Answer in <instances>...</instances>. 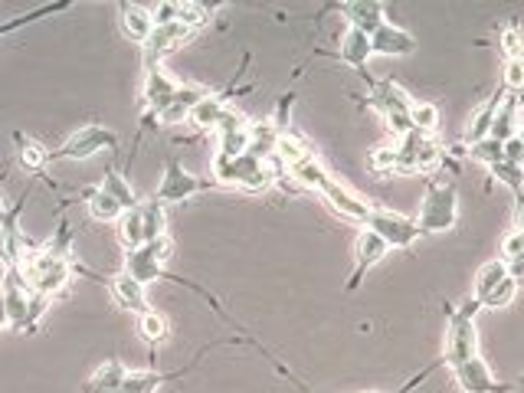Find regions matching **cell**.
<instances>
[{
  "label": "cell",
  "mask_w": 524,
  "mask_h": 393,
  "mask_svg": "<svg viewBox=\"0 0 524 393\" xmlns=\"http://www.w3.org/2000/svg\"><path fill=\"white\" fill-rule=\"evenodd\" d=\"M459 220V190L446 177H430L426 181V194L420 213H416V226H420L423 236L430 233H446L452 230Z\"/></svg>",
  "instance_id": "obj_1"
},
{
  "label": "cell",
  "mask_w": 524,
  "mask_h": 393,
  "mask_svg": "<svg viewBox=\"0 0 524 393\" xmlns=\"http://www.w3.org/2000/svg\"><path fill=\"white\" fill-rule=\"evenodd\" d=\"M213 184L246 190V194H262V190L272 187V174L266 168V161L253 158V154L230 158V154L217 151L213 154Z\"/></svg>",
  "instance_id": "obj_2"
},
{
  "label": "cell",
  "mask_w": 524,
  "mask_h": 393,
  "mask_svg": "<svg viewBox=\"0 0 524 393\" xmlns=\"http://www.w3.org/2000/svg\"><path fill=\"white\" fill-rule=\"evenodd\" d=\"M482 312L479 299H466L456 308H449V321H446V354L443 361L446 367H456L469 357L479 354V331H475V315Z\"/></svg>",
  "instance_id": "obj_3"
},
{
  "label": "cell",
  "mask_w": 524,
  "mask_h": 393,
  "mask_svg": "<svg viewBox=\"0 0 524 393\" xmlns=\"http://www.w3.org/2000/svg\"><path fill=\"white\" fill-rule=\"evenodd\" d=\"M367 109H374L384 115V122L387 128L393 131L397 138H407L410 131H413V122H410V95L403 92L397 82L393 79H380L371 86V95L364 99Z\"/></svg>",
  "instance_id": "obj_4"
},
{
  "label": "cell",
  "mask_w": 524,
  "mask_h": 393,
  "mask_svg": "<svg viewBox=\"0 0 524 393\" xmlns=\"http://www.w3.org/2000/svg\"><path fill=\"white\" fill-rule=\"evenodd\" d=\"M99 151H118V135L105 125H82L56 151H50V161H86Z\"/></svg>",
  "instance_id": "obj_5"
},
{
  "label": "cell",
  "mask_w": 524,
  "mask_h": 393,
  "mask_svg": "<svg viewBox=\"0 0 524 393\" xmlns=\"http://www.w3.org/2000/svg\"><path fill=\"white\" fill-rule=\"evenodd\" d=\"M210 187H217L213 184V177H197V174H190L184 171V164L181 161H168V168H164V177H161V184L158 190H154V197L151 200H158V204H181V200H190V197H197L200 190H210Z\"/></svg>",
  "instance_id": "obj_6"
},
{
  "label": "cell",
  "mask_w": 524,
  "mask_h": 393,
  "mask_svg": "<svg viewBox=\"0 0 524 393\" xmlns=\"http://www.w3.org/2000/svg\"><path fill=\"white\" fill-rule=\"evenodd\" d=\"M364 230H374L390 249H410L413 243L423 240L416 220L403 217V213H393V210H377V207L371 210V217H367Z\"/></svg>",
  "instance_id": "obj_7"
},
{
  "label": "cell",
  "mask_w": 524,
  "mask_h": 393,
  "mask_svg": "<svg viewBox=\"0 0 524 393\" xmlns=\"http://www.w3.org/2000/svg\"><path fill=\"white\" fill-rule=\"evenodd\" d=\"M177 89H181V86H177V82L164 73V69H151V73H145V89H141V102H145V122H141V135H145V131L161 118V112L174 102Z\"/></svg>",
  "instance_id": "obj_8"
},
{
  "label": "cell",
  "mask_w": 524,
  "mask_h": 393,
  "mask_svg": "<svg viewBox=\"0 0 524 393\" xmlns=\"http://www.w3.org/2000/svg\"><path fill=\"white\" fill-rule=\"evenodd\" d=\"M452 377H456V384L462 393H508V390H515V384H502L495 374H492V367L485 364V357H469V361H462L456 367H449Z\"/></svg>",
  "instance_id": "obj_9"
},
{
  "label": "cell",
  "mask_w": 524,
  "mask_h": 393,
  "mask_svg": "<svg viewBox=\"0 0 524 393\" xmlns=\"http://www.w3.org/2000/svg\"><path fill=\"white\" fill-rule=\"evenodd\" d=\"M0 292H4V305H7V328L27 331V312H30V295H33L27 279H23L17 269H4Z\"/></svg>",
  "instance_id": "obj_10"
},
{
  "label": "cell",
  "mask_w": 524,
  "mask_h": 393,
  "mask_svg": "<svg viewBox=\"0 0 524 393\" xmlns=\"http://www.w3.org/2000/svg\"><path fill=\"white\" fill-rule=\"evenodd\" d=\"M194 37V30H187L184 23H168V27H154L151 40L141 46L145 50V73L151 69H161L164 56H171L174 50H181V46Z\"/></svg>",
  "instance_id": "obj_11"
},
{
  "label": "cell",
  "mask_w": 524,
  "mask_h": 393,
  "mask_svg": "<svg viewBox=\"0 0 524 393\" xmlns=\"http://www.w3.org/2000/svg\"><path fill=\"white\" fill-rule=\"evenodd\" d=\"M387 253H390V246H387L384 240H380V236H377L374 230H361V233H357V243H354V272H351V279H348V285H344V289H348V292L361 289L364 276H367V272H371Z\"/></svg>",
  "instance_id": "obj_12"
},
{
  "label": "cell",
  "mask_w": 524,
  "mask_h": 393,
  "mask_svg": "<svg viewBox=\"0 0 524 393\" xmlns=\"http://www.w3.org/2000/svg\"><path fill=\"white\" fill-rule=\"evenodd\" d=\"M400 154L407 158L416 171H436L443 164V148L433 135H420V131H410L407 138H400Z\"/></svg>",
  "instance_id": "obj_13"
},
{
  "label": "cell",
  "mask_w": 524,
  "mask_h": 393,
  "mask_svg": "<svg viewBox=\"0 0 524 393\" xmlns=\"http://www.w3.org/2000/svg\"><path fill=\"white\" fill-rule=\"evenodd\" d=\"M321 197H325V204L335 210L338 217L354 220V223H367V217H371V210H374L364 197H357L354 190H348L338 181H331L325 190H321Z\"/></svg>",
  "instance_id": "obj_14"
},
{
  "label": "cell",
  "mask_w": 524,
  "mask_h": 393,
  "mask_svg": "<svg viewBox=\"0 0 524 393\" xmlns=\"http://www.w3.org/2000/svg\"><path fill=\"white\" fill-rule=\"evenodd\" d=\"M328 10H341L348 27L367 33V37L384 23V4L380 0H341V4H331Z\"/></svg>",
  "instance_id": "obj_15"
},
{
  "label": "cell",
  "mask_w": 524,
  "mask_h": 393,
  "mask_svg": "<svg viewBox=\"0 0 524 393\" xmlns=\"http://www.w3.org/2000/svg\"><path fill=\"white\" fill-rule=\"evenodd\" d=\"M371 53L377 56H410L416 53V40L413 33H407L403 27H397V23H380V27L371 33Z\"/></svg>",
  "instance_id": "obj_16"
},
{
  "label": "cell",
  "mask_w": 524,
  "mask_h": 393,
  "mask_svg": "<svg viewBox=\"0 0 524 393\" xmlns=\"http://www.w3.org/2000/svg\"><path fill=\"white\" fill-rule=\"evenodd\" d=\"M505 89H495L488 99L479 105V109L472 112V118H469V125H466V145L472 148V145H479V141H485V138H492V128H495V115H498V109H502V102H505Z\"/></svg>",
  "instance_id": "obj_17"
},
{
  "label": "cell",
  "mask_w": 524,
  "mask_h": 393,
  "mask_svg": "<svg viewBox=\"0 0 524 393\" xmlns=\"http://www.w3.org/2000/svg\"><path fill=\"white\" fill-rule=\"evenodd\" d=\"M109 292H112V299L125 308V312H148V285H141L138 279H131L128 272H115V276L109 279Z\"/></svg>",
  "instance_id": "obj_18"
},
{
  "label": "cell",
  "mask_w": 524,
  "mask_h": 393,
  "mask_svg": "<svg viewBox=\"0 0 524 393\" xmlns=\"http://www.w3.org/2000/svg\"><path fill=\"white\" fill-rule=\"evenodd\" d=\"M125 272L131 279H138L141 285H151V282H161V279H174V282H184V279H177V276H171L168 269L161 266L158 259H154L145 246L141 249H128L125 253Z\"/></svg>",
  "instance_id": "obj_19"
},
{
  "label": "cell",
  "mask_w": 524,
  "mask_h": 393,
  "mask_svg": "<svg viewBox=\"0 0 524 393\" xmlns=\"http://www.w3.org/2000/svg\"><path fill=\"white\" fill-rule=\"evenodd\" d=\"M118 20H122V33L138 46H145L154 33V17H151V7H141V4H118Z\"/></svg>",
  "instance_id": "obj_20"
},
{
  "label": "cell",
  "mask_w": 524,
  "mask_h": 393,
  "mask_svg": "<svg viewBox=\"0 0 524 393\" xmlns=\"http://www.w3.org/2000/svg\"><path fill=\"white\" fill-rule=\"evenodd\" d=\"M344 66H351L354 73H361V76H367V59H371L374 53H371V37L367 33H361V30H354V27H348L341 33V46H338V53H335Z\"/></svg>",
  "instance_id": "obj_21"
},
{
  "label": "cell",
  "mask_w": 524,
  "mask_h": 393,
  "mask_svg": "<svg viewBox=\"0 0 524 393\" xmlns=\"http://www.w3.org/2000/svg\"><path fill=\"white\" fill-rule=\"evenodd\" d=\"M210 89L204 86H181L174 95V102L168 105V109L161 112L158 125H181V122H190V115H194V109L200 105V99H204Z\"/></svg>",
  "instance_id": "obj_22"
},
{
  "label": "cell",
  "mask_w": 524,
  "mask_h": 393,
  "mask_svg": "<svg viewBox=\"0 0 524 393\" xmlns=\"http://www.w3.org/2000/svg\"><path fill=\"white\" fill-rule=\"evenodd\" d=\"M128 367L118 361V357H109L99 371H95L86 384H82V393H122L125 380H128Z\"/></svg>",
  "instance_id": "obj_23"
},
{
  "label": "cell",
  "mask_w": 524,
  "mask_h": 393,
  "mask_svg": "<svg viewBox=\"0 0 524 393\" xmlns=\"http://www.w3.org/2000/svg\"><path fill=\"white\" fill-rule=\"evenodd\" d=\"M279 138H282V128L272 122V115L262 118V122H253V125H249V151L246 154H253V158L266 161V158L276 154Z\"/></svg>",
  "instance_id": "obj_24"
},
{
  "label": "cell",
  "mask_w": 524,
  "mask_h": 393,
  "mask_svg": "<svg viewBox=\"0 0 524 393\" xmlns=\"http://www.w3.org/2000/svg\"><path fill=\"white\" fill-rule=\"evenodd\" d=\"M236 79L230 82V89H220V92H207L204 99H200V105L194 109V115H190V125H194L197 131H213V125H217V118L226 112V95L233 92Z\"/></svg>",
  "instance_id": "obj_25"
},
{
  "label": "cell",
  "mask_w": 524,
  "mask_h": 393,
  "mask_svg": "<svg viewBox=\"0 0 524 393\" xmlns=\"http://www.w3.org/2000/svg\"><path fill=\"white\" fill-rule=\"evenodd\" d=\"M289 177L299 187H305V190H315V194H321V190H325L331 181H335V177H331L328 171H325V164H321L315 154L308 161H302V164H295V168L289 171Z\"/></svg>",
  "instance_id": "obj_26"
},
{
  "label": "cell",
  "mask_w": 524,
  "mask_h": 393,
  "mask_svg": "<svg viewBox=\"0 0 524 393\" xmlns=\"http://www.w3.org/2000/svg\"><path fill=\"white\" fill-rule=\"evenodd\" d=\"M86 213L95 223H118L125 217V207L118 204L115 197L105 194L102 187H95V190H89V197H86Z\"/></svg>",
  "instance_id": "obj_27"
},
{
  "label": "cell",
  "mask_w": 524,
  "mask_h": 393,
  "mask_svg": "<svg viewBox=\"0 0 524 393\" xmlns=\"http://www.w3.org/2000/svg\"><path fill=\"white\" fill-rule=\"evenodd\" d=\"M371 168L377 174H420L413 164L403 158L397 145H380L371 151Z\"/></svg>",
  "instance_id": "obj_28"
},
{
  "label": "cell",
  "mask_w": 524,
  "mask_h": 393,
  "mask_svg": "<svg viewBox=\"0 0 524 393\" xmlns=\"http://www.w3.org/2000/svg\"><path fill=\"white\" fill-rule=\"evenodd\" d=\"M138 338L151 344V348H158L171 338V328H168V318H164L158 308H148V312L138 315Z\"/></svg>",
  "instance_id": "obj_29"
},
{
  "label": "cell",
  "mask_w": 524,
  "mask_h": 393,
  "mask_svg": "<svg viewBox=\"0 0 524 393\" xmlns=\"http://www.w3.org/2000/svg\"><path fill=\"white\" fill-rule=\"evenodd\" d=\"M141 226H145V243L168 236V210H164V204L145 200V204H141Z\"/></svg>",
  "instance_id": "obj_30"
},
{
  "label": "cell",
  "mask_w": 524,
  "mask_h": 393,
  "mask_svg": "<svg viewBox=\"0 0 524 393\" xmlns=\"http://www.w3.org/2000/svg\"><path fill=\"white\" fill-rule=\"evenodd\" d=\"M181 374H187V367H184V371H174V374H161V371H131L128 380H125V387H122V393H158L164 380L181 377Z\"/></svg>",
  "instance_id": "obj_31"
},
{
  "label": "cell",
  "mask_w": 524,
  "mask_h": 393,
  "mask_svg": "<svg viewBox=\"0 0 524 393\" xmlns=\"http://www.w3.org/2000/svg\"><path fill=\"white\" fill-rule=\"evenodd\" d=\"M17 138V148H20V164H23V171H30V174H43L46 171V164H50V151H46L40 141H33V138H23V135H14Z\"/></svg>",
  "instance_id": "obj_32"
},
{
  "label": "cell",
  "mask_w": 524,
  "mask_h": 393,
  "mask_svg": "<svg viewBox=\"0 0 524 393\" xmlns=\"http://www.w3.org/2000/svg\"><path fill=\"white\" fill-rule=\"evenodd\" d=\"M518 125H521V118H518V102H515V95H505L502 109H498V115H495L492 138H495V141L515 138V135H518Z\"/></svg>",
  "instance_id": "obj_33"
},
{
  "label": "cell",
  "mask_w": 524,
  "mask_h": 393,
  "mask_svg": "<svg viewBox=\"0 0 524 393\" xmlns=\"http://www.w3.org/2000/svg\"><path fill=\"white\" fill-rule=\"evenodd\" d=\"M102 190H105V194H109V197H115L118 204L125 207V213H128V210H135V207L141 204V200L135 197V187H131V184L125 181V177H122V171H115V168L105 171Z\"/></svg>",
  "instance_id": "obj_34"
},
{
  "label": "cell",
  "mask_w": 524,
  "mask_h": 393,
  "mask_svg": "<svg viewBox=\"0 0 524 393\" xmlns=\"http://www.w3.org/2000/svg\"><path fill=\"white\" fill-rule=\"evenodd\" d=\"M508 279V262L505 259H492V262H485V266L479 269V276H475V292H472V299H485L488 292L495 289L498 282Z\"/></svg>",
  "instance_id": "obj_35"
},
{
  "label": "cell",
  "mask_w": 524,
  "mask_h": 393,
  "mask_svg": "<svg viewBox=\"0 0 524 393\" xmlns=\"http://www.w3.org/2000/svg\"><path fill=\"white\" fill-rule=\"evenodd\" d=\"M118 240H122L125 253L128 249H141L145 246V226H141V204L135 210H128L122 220H118Z\"/></svg>",
  "instance_id": "obj_36"
},
{
  "label": "cell",
  "mask_w": 524,
  "mask_h": 393,
  "mask_svg": "<svg viewBox=\"0 0 524 393\" xmlns=\"http://www.w3.org/2000/svg\"><path fill=\"white\" fill-rule=\"evenodd\" d=\"M276 158L285 164V168H295V164H302V161H308L312 158V151H308V145L302 138H295L292 131H285V135L279 138V148H276Z\"/></svg>",
  "instance_id": "obj_37"
},
{
  "label": "cell",
  "mask_w": 524,
  "mask_h": 393,
  "mask_svg": "<svg viewBox=\"0 0 524 393\" xmlns=\"http://www.w3.org/2000/svg\"><path fill=\"white\" fill-rule=\"evenodd\" d=\"M410 122H413V131H420V135H433V131L439 128V109L433 102H413Z\"/></svg>",
  "instance_id": "obj_38"
},
{
  "label": "cell",
  "mask_w": 524,
  "mask_h": 393,
  "mask_svg": "<svg viewBox=\"0 0 524 393\" xmlns=\"http://www.w3.org/2000/svg\"><path fill=\"white\" fill-rule=\"evenodd\" d=\"M488 171H492L495 181H498V184H505L515 197L524 194V168H515V164H508V161H495Z\"/></svg>",
  "instance_id": "obj_39"
},
{
  "label": "cell",
  "mask_w": 524,
  "mask_h": 393,
  "mask_svg": "<svg viewBox=\"0 0 524 393\" xmlns=\"http://www.w3.org/2000/svg\"><path fill=\"white\" fill-rule=\"evenodd\" d=\"M210 17H213V7H207V4H194V0H184L181 4V20L177 23H184L187 30H200V27H207L210 23Z\"/></svg>",
  "instance_id": "obj_40"
},
{
  "label": "cell",
  "mask_w": 524,
  "mask_h": 393,
  "mask_svg": "<svg viewBox=\"0 0 524 393\" xmlns=\"http://www.w3.org/2000/svg\"><path fill=\"white\" fill-rule=\"evenodd\" d=\"M518 285H521V282H515L511 276L502 279V282H498L495 289L482 299V308H505V305H511V302H515V295H518Z\"/></svg>",
  "instance_id": "obj_41"
},
{
  "label": "cell",
  "mask_w": 524,
  "mask_h": 393,
  "mask_svg": "<svg viewBox=\"0 0 524 393\" xmlns=\"http://www.w3.org/2000/svg\"><path fill=\"white\" fill-rule=\"evenodd\" d=\"M469 158L479 161V164H485V168H492L495 161H505V148H502V141L485 138V141H479V145L469 148Z\"/></svg>",
  "instance_id": "obj_42"
},
{
  "label": "cell",
  "mask_w": 524,
  "mask_h": 393,
  "mask_svg": "<svg viewBox=\"0 0 524 393\" xmlns=\"http://www.w3.org/2000/svg\"><path fill=\"white\" fill-rule=\"evenodd\" d=\"M498 50L505 53V59H524V33L515 23L498 33Z\"/></svg>",
  "instance_id": "obj_43"
},
{
  "label": "cell",
  "mask_w": 524,
  "mask_h": 393,
  "mask_svg": "<svg viewBox=\"0 0 524 393\" xmlns=\"http://www.w3.org/2000/svg\"><path fill=\"white\" fill-rule=\"evenodd\" d=\"M502 89H505L508 95H521V92H524V59H505Z\"/></svg>",
  "instance_id": "obj_44"
},
{
  "label": "cell",
  "mask_w": 524,
  "mask_h": 393,
  "mask_svg": "<svg viewBox=\"0 0 524 393\" xmlns=\"http://www.w3.org/2000/svg\"><path fill=\"white\" fill-rule=\"evenodd\" d=\"M151 17H154V27H168V23L181 20V0H158L151 7Z\"/></svg>",
  "instance_id": "obj_45"
},
{
  "label": "cell",
  "mask_w": 524,
  "mask_h": 393,
  "mask_svg": "<svg viewBox=\"0 0 524 393\" xmlns=\"http://www.w3.org/2000/svg\"><path fill=\"white\" fill-rule=\"evenodd\" d=\"M253 122H249V118L243 115V112H236V109H230V105H226V112L217 118V125H213V131H217V135H230V131H243V128H249Z\"/></svg>",
  "instance_id": "obj_46"
},
{
  "label": "cell",
  "mask_w": 524,
  "mask_h": 393,
  "mask_svg": "<svg viewBox=\"0 0 524 393\" xmlns=\"http://www.w3.org/2000/svg\"><path fill=\"white\" fill-rule=\"evenodd\" d=\"M53 305V299H46V295H40V292H33L30 295V312H27V335H33V331L40 328V321H43V315H46V308Z\"/></svg>",
  "instance_id": "obj_47"
},
{
  "label": "cell",
  "mask_w": 524,
  "mask_h": 393,
  "mask_svg": "<svg viewBox=\"0 0 524 393\" xmlns=\"http://www.w3.org/2000/svg\"><path fill=\"white\" fill-rule=\"evenodd\" d=\"M443 364H446V361L426 364V367H423V371H420V374H413V377L407 380V384H403V387H397V390H393V393H413L416 387H420V384H423V380H426V377H433V374H436V371H439V367H443ZM302 390H305V387H302ZM305 393H312V390H305ZM374 393H380V390H374Z\"/></svg>",
  "instance_id": "obj_48"
},
{
  "label": "cell",
  "mask_w": 524,
  "mask_h": 393,
  "mask_svg": "<svg viewBox=\"0 0 524 393\" xmlns=\"http://www.w3.org/2000/svg\"><path fill=\"white\" fill-rule=\"evenodd\" d=\"M521 253H524V230H511L505 240H502V259L511 262L515 256H521Z\"/></svg>",
  "instance_id": "obj_49"
},
{
  "label": "cell",
  "mask_w": 524,
  "mask_h": 393,
  "mask_svg": "<svg viewBox=\"0 0 524 393\" xmlns=\"http://www.w3.org/2000/svg\"><path fill=\"white\" fill-rule=\"evenodd\" d=\"M145 249L161 262V266H168V259L174 256V240L171 236H161V240H154V243H145Z\"/></svg>",
  "instance_id": "obj_50"
},
{
  "label": "cell",
  "mask_w": 524,
  "mask_h": 393,
  "mask_svg": "<svg viewBox=\"0 0 524 393\" xmlns=\"http://www.w3.org/2000/svg\"><path fill=\"white\" fill-rule=\"evenodd\" d=\"M502 148H505V161L508 164H515V168H524V145H521V138H508L502 141Z\"/></svg>",
  "instance_id": "obj_51"
},
{
  "label": "cell",
  "mask_w": 524,
  "mask_h": 393,
  "mask_svg": "<svg viewBox=\"0 0 524 393\" xmlns=\"http://www.w3.org/2000/svg\"><path fill=\"white\" fill-rule=\"evenodd\" d=\"M508 276L515 279V282H524V253L508 262Z\"/></svg>",
  "instance_id": "obj_52"
},
{
  "label": "cell",
  "mask_w": 524,
  "mask_h": 393,
  "mask_svg": "<svg viewBox=\"0 0 524 393\" xmlns=\"http://www.w3.org/2000/svg\"><path fill=\"white\" fill-rule=\"evenodd\" d=\"M10 210H14V207H10V204H7V197H4V194H0V223H4V220H7V213H10Z\"/></svg>",
  "instance_id": "obj_53"
},
{
  "label": "cell",
  "mask_w": 524,
  "mask_h": 393,
  "mask_svg": "<svg viewBox=\"0 0 524 393\" xmlns=\"http://www.w3.org/2000/svg\"><path fill=\"white\" fill-rule=\"evenodd\" d=\"M515 102H518V118H521V125H524V92L515 95Z\"/></svg>",
  "instance_id": "obj_54"
},
{
  "label": "cell",
  "mask_w": 524,
  "mask_h": 393,
  "mask_svg": "<svg viewBox=\"0 0 524 393\" xmlns=\"http://www.w3.org/2000/svg\"><path fill=\"white\" fill-rule=\"evenodd\" d=\"M518 138H521V145H524V125H518Z\"/></svg>",
  "instance_id": "obj_55"
},
{
  "label": "cell",
  "mask_w": 524,
  "mask_h": 393,
  "mask_svg": "<svg viewBox=\"0 0 524 393\" xmlns=\"http://www.w3.org/2000/svg\"><path fill=\"white\" fill-rule=\"evenodd\" d=\"M515 390H524V377H518V384H515Z\"/></svg>",
  "instance_id": "obj_56"
},
{
  "label": "cell",
  "mask_w": 524,
  "mask_h": 393,
  "mask_svg": "<svg viewBox=\"0 0 524 393\" xmlns=\"http://www.w3.org/2000/svg\"><path fill=\"white\" fill-rule=\"evenodd\" d=\"M0 262H4V253H0Z\"/></svg>",
  "instance_id": "obj_57"
}]
</instances>
